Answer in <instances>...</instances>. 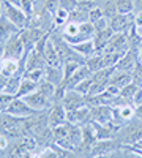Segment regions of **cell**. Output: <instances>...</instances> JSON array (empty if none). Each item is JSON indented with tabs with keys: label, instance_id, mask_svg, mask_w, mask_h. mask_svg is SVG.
<instances>
[{
	"label": "cell",
	"instance_id": "6da1fadb",
	"mask_svg": "<svg viewBox=\"0 0 142 158\" xmlns=\"http://www.w3.org/2000/svg\"><path fill=\"white\" fill-rule=\"evenodd\" d=\"M3 15L16 25L19 30L25 29L29 25V16L19 8V6H14L8 2H3Z\"/></svg>",
	"mask_w": 142,
	"mask_h": 158
},
{
	"label": "cell",
	"instance_id": "7a4b0ae2",
	"mask_svg": "<svg viewBox=\"0 0 142 158\" xmlns=\"http://www.w3.org/2000/svg\"><path fill=\"white\" fill-rule=\"evenodd\" d=\"M62 104L65 106L67 111H76L87 106V95L77 92L76 89H68L65 92V95L62 98Z\"/></svg>",
	"mask_w": 142,
	"mask_h": 158
},
{
	"label": "cell",
	"instance_id": "3957f363",
	"mask_svg": "<svg viewBox=\"0 0 142 158\" xmlns=\"http://www.w3.org/2000/svg\"><path fill=\"white\" fill-rule=\"evenodd\" d=\"M3 111L8 112V114H11V115H14V117H21V118H25V117H30V115L38 114V112H36L33 108H30L29 104L24 101V98H21V97H16Z\"/></svg>",
	"mask_w": 142,
	"mask_h": 158
},
{
	"label": "cell",
	"instance_id": "277c9868",
	"mask_svg": "<svg viewBox=\"0 0 142 158\" xmlns=\"http://www.w3.org/2000/svg\"><path fill=\"white\" fill-rule=\"evenodd\" d=\"M134 25V13L133 15H114L112 18H109V27L114 30V33H126L131 27Z\"/></svg>",
	"mask_w": 142,
	"mask_h": 158
},
{
	"label": "cell",
	"instance_id": "5b68a950",
	"mask_svg": "<svg viewBox=\"0 0 142 158\" xmlns=\"http://www.w3.org/2000/svg\"><path fill=\"white\" fill-rule=\"evenodd\" d=\"M114 118V106L109 104H96L90 106V120L95 123H109Z\"/></svg>",
	"mask_w": 142,
	"mask_h": 158
},
{
	"label": "cell",
	"instance_id": "8992f818",
	"mask_svg": "<svg viewBox=\"0 0 142 158\" xmlns=\"http://www.w3.org/2000/svg\"><path fill=\"white\" fill-rule=\"evenodd\" d=\"M24 101L29 104L30 108H33L36 112H43V111H47L51 106H52V100L47 98L46 95H43L40 90H35L33 94L27 95V97H22Z\"/></svg>",
	"mask_w": 142,
	"mask_h": 158
},
{
	"label": "cell",
	"instance_id": "52a82bcc",
	"mask_svg": "<svg viewBox=\"0 0 142 158\" xmlns=\"http://www.w3.org/2000/svg\"><path fill=\"white\" fill-rule=\"evenodd\" d=\"M25 54V46L19 36V32L13 35L8 41H5V57H13V59H22Z\"/></svg>",
	"mask_w": 142,
	"mask_h": 158
},
{
	"label": "cell",
	"instance_id": "ba28073f",
	"mask_svg": "<svg viewBox=\"0 0 142 158\" xmlns=\"http://www.w3.org/2000/svg\"><path fill=\"white\" fill-rule=\"evenodd\" d=\"M67 122V109L62 103H52V106L49 108L47 114V125L51 128H55L59 125H63Z\"/></svg>",
	"mask_w": 142,
	"mask_h": 158
},
{
	"label": "cell",
	"instance_id": "9c48e42d",
	"mask_svg": "<svg viewBox=\"0 0 142 158\" xmlns=\"http://www.w3.org/2000/svg\"><path fill=\"white\" fill-rule=\"evenodd\" d=\"M120 144L114 139H98L93 146H92V150H90V155L93 156H103V155H109L112 153L114 150H119Z\"/></svg>",
	"mask_w": 142,
	"mask_h": 158
},
{
	"label": "cell",
	"instance_id": "30bf717a",
	"mask_svg": "<svg viewBox=\"0 0 142 158\" xmlns=\"http://www.w3.org/2000/svg\"><path fill=\"white\" fill-rule=\"evenodd\" d=\"M130 49L128 46V40H126V33L120 32V33H114L112 38L109 40V43L106 44V48L103 49V52H119V54H125Z\"/></svg>",
	"mask_w": 142,
	"mask_h": 158
},
{
	"label": "cell",
	"instance_id": "8fae6325",
	"mask_svg": "<svg viewBox=\"0 0 142 158\" xmlns=\"http://www.w3.org/2000/svg\"><path fill=\"white\" fill-rule=\"evenodd\" d=\"M139 60V51L137 49H128L125 54L120 57V60L117 62L115 68L120 70V71H126V73H131L136 67V63Z\"/></svg>",
	"mask_w": 142,
	"mask_h": 158
},
{
	"label": "cell",
	"instance_id": "7c38bea8",
	"mask_svg": "<svg viewBox=\"0 0 142 158\" xmlns=\"http://www.w3.org/2000/svg\"><path fill=\"white\" fill-rule=\"evenodd\" d=\"M25 71L24 60L22 59H13V57H5L2 60V73L5 76H14V74H22Z\"/></svg>",
	"mask_w": 142,
	"mask_h": 158
},
{
	"label": "cell",
	"instance_id": "4fadbf2b",
	"mask_svg": "<svg viewBox=\"0 0 142 158\" xmlns=\"http://www.w3.org/2000/svg\"><path fill=\"white\" fill-rule=\"evenodd\" d=\"M92 74H93V73H92V70H90L85 63H82L81 67L77 68V70H76V71H74V73H73V74H71V76L67 79V81L63 82V84H65L67 90H68V89H74V87H76L77 84H79V82H82L84 79L90 77Z\"/></svg>",
	"mask_w": 142,
	"mask_h": 158
},
{
	"label": "cell",
	"instance_id": "5bb4252c",
	"mask_svg": "<svg viewBox=\"0 0 142 158\" xmlns=\"http://www.w3.org/2000/svg\"><path fill=\"white\" fill-rule=\"evenodd\" d=\"M18 32H21L14 24H13L5 15L0 16V41H8V40L13 36V35H16Z\"/></svg>",
	"mask_w": 142,
	"mask_h": 158
},
{
	"label": "cell",
	"instance_id": "9a60e30c",
	"mask_svg": "<svg viewBox=\"0 0 142 158\" xmlns=\"http://www.w3.org/2000/svg\"><path fill=\"white\" fill-rule=\"evenodd\" d=\"M90 120V106H84L76 111H67V122L82 125Z\"/></svg>",
	"mask_w": 142,
	"mask_h": 158
},
{
	"label": "cell",
	"instance_id": "2e32d148",
	"mask_svg": "<svg viewBox=\"0 0 142 158\" xmlns=\"http://www.w3.org/2000/svg\"><path fill=\"white\" fill-rule=\"evenodd\" d=\"M71 48H73L74 52H77V54H79L81 57H84V59L96 54V48H95V43H93V38L87 40V41H81V43L71 44Z\"/></svg>",
	"mask_w": 142,
	"mask_h": 158
},
{
	"label": "cell",
	"instance_id": "e0dca14e",
	"mask_svg": "<svg viewBox=\"0 0 142 158\" xmlns=\"http://www.w3.org/2000/svg\"><path fill=\"white\" fill-rule=\"evenodd\" d=\"M114 35V30L111 27L104 29V30H99L95 33L93 36V43H95V48H96V52H103V49L106 48V44L109 43V40L112 38Z\"/></svg>",
	"mask_w": 142,
	"mask_h": 158
},
{
	"label": "cell",
	"instance_id": "ac0fdd59",
	"mask_svg": "<svg viewBox=\"0 0 142 158\" xmlns=\"http://www.w3.org/2000/svg\"><path fill=\"white\" fill-rule=\"evenodd\" d=\"M133 81V76H131V73H126V71H120V70H117L115 68V71H114V74H112V77H111V81H109V84H112V85H117V87H125L126 84H130Z\"/></svg>",
	"mask_w": 142,
	"mask_h": 158
},
{
	"label": "cell",
	"instance_id": "d6986e66",
	"mask_svg": "<svg viewBox=\"0 0 142 158\" xmlns=\"http://www.w3.org/2000/svg\"><path fill=\"white\" fill-rule=\"evenodd\" d=\"M35 90H38V82L33 81V79H29V77H24V76H22L18 97H21V98H22V97H27V95L33 94Z\"/></svg>",
	"mask_w": 142,
	"mask_h": 158
},
{
	"label": "cell",
	"instance_id": "ffe728a7",
	"mask_svg": "<svg viewBox=\"0 0 142 158\" xmlns=\"http://www.w3.org/2000/svg\"><path fill=\"white\" fill-rule=\"evenodd\" d=\"M46 79L55 85L63 84V67H46Z\"/></svg>",
	"mask_w": 142,
	"mask_h": 158
},
{
	"label": "cell",
	"instance_id": "44dd1931",
	"mask_svg": "<svg viewBox=\"0 0 142 158\" xmlns=\"http://www.w3.org/2000/svg\"><path fill=\"white\" fill-rule=\"evenodd\" d=\"M126 40H128V46H130V49H140L142 48V36L139 35L136 25H133V27L126 32Z\"/></svg>",
	"mask_w": 142,
	"mask_h": 158
},
{
	"label": "cell",
	"instance_id": "7402d4cb",
	"mask_svg": "<svg viewBox=\"0 0 142 158\" xmlns=\"http://www.w3.org/2000/svg\"><path fill=\"white\" fill-rule=\"evenodd\" d=\"M114 2H115L117 13H120V15H133V13H136L134 0H114Z\"/></svg>",
	"mask_w": 142,
	"mask_h": 158
},
{
	"label": "cell",
	"instance_id": "603a6c76",
	"mask_svg": "<svg viewBox=\"0 0 142 158\" xmlns=\"http://www.w3.org/2000/svg\"><path fill=\"white\" fill-rule=\"evenodd\" d=\"M38 90H40L43 95H46L47 98L54 100V95H55L57 85H55V84H52L51 81H47V79L44 77L43 81H40V82H38ZM52 103H54V101H52Z\"/></svg>",
	"mask_w": 142,
	"mask_h": 158
},
{
	"label": "cell",
	"instance_id": "cb8c5ba5",
	"mask_svg": "<svg viewBox=\"0 0 142 158\" xmlns=\"http://www.w3.org/2000/svg\"><path fill=\"white\" fill-rule=\"evenodd\" d=\"M21 81H22V74H14V76H10V77H8V82H6V87H5V92H8V94H11V95H16V97H18V92H19Z\"/></svg>",
	"mask_w": 142,
	"mask_h": 158
},
{
	"label": "cell",
	"instance_id": "d4e9b609",
	"mask_svg": "<svg viewBox=\"0 0 142 158\" xmlns=\"http://www.w3.org/2000/svg\"><path fill=\"white\" fill-rule=\"evenodd\" d=\"M139 87H140V85H137L134 81H131L130 84H126L125 87L120 89V97L133 103V98H134V95H136V92L139 90Z\"/></svg>",
	"mask_w": 142,
	"mask_h": 158
},
{
	"label": "cell",
	"instance_id": "484cf974",
	"mask_svg": "<svg viewBox=\"0 0 142 158\" xmlns=\"http://www.w3.org/2000/svg\"><path fill=\"white\" fill-rule=\"evenodd\" d=\"M81 65H82V62H79V60H65L63 62V65H62L63 67V82H65Z\"/></svg>",
	"mask_w": 142,
	"mask_h": 158
},
{
	"label": "cell",
	"instance_id": "4316f807",
	"mask_svg": "<svg viewBox=\"0 0 142 158\" xmlns=\"http://www.w3.org/2000/svg\"><path fill=\"white\" fill-rule=\"evenodd\" d=\"M22 76L24 77H29V79H33V81H36V82H40V81H43V79L46 77V70H43V68L27 70V71L22 73Z\"/></svg>",
	"mask_w": 142,
	"mask_h": 158
},
{
	"label": "cell",
	"instance_id": "83f0119b",
	"mask_svg": "<svg viewBox=\"0 0 142 158\" xmlns=\"http://www.w3.org/2000/svg\"><path fill=\"white\" fill-rule=\"evenodd\" d=\"M68 21L82 24V22L88 21V13H85V11H82V10H79V8H76L74 11L70 13V19H68Z\"/></svg>",
	"mask_w": 142,
	"mask_h": 158
},
{
	"label": "cell",
	"instance_id": "f1b7e54d",
	"mask_svg": "<svg viewBox=\"0 0 142 158\" xmlns=\"http://www.w3.org/2000/svg\"><path fill=\"white\" fill-rule=\"evenodd\" d=\"M92 84H93V74L90 77H87V79H84L82 82H79L74 89L77 92H81V94H84V95H88V90H90V87H92Z\"/></svg>",
	"mask_w": 142,
	"mask_h": 158
},
{
	"label": "cell",
	"instance_id": "f546056e",
	"mask_svg": "<svg viewBox=\"0 0 142 158\" xmlns=\"http://www.w3.org/2000/svg\"><path fill=\"white\" fill-rule=\"evenodd\" d=\"M99 3H98V0H79L77 2V8L85 11V13H90L93 8H96Z\"/></svg>",
	"mask_w": 142,
	"mask_h": 158
},
{
	"label": "cell",
	"instance_id": "4dcf8cb0",
	"mask_svg": "<svg viewBox=\"0 0 142 158\" xmlns=\"http://www.w3.org/2000/svg\"><path fill=\"white\" fill-rule=\"evenodd\" d=\"M131 76H133V81H134L137 85L142 87V62H140V60H137L134 70L131 71Z\"/></svg>",
	"mask_w": 142,
	"mask_h": 158
},
{
	"label": "cell",
	"instance_id": "1f68e13d",
	"mask_svg": "<svg viewBox=\"0 0 142 158\" xmlns=\"http://www.w3.org/2000/svg\"><path fill=\"white\" fill-rule=\"evenodd\" d=\"M77 2H79V0H59V6L71 13L77 8Z\"/></svg>",
	"mask_w": 142,
	"mask_h": 158
},
{
	"label": "cell",
	"instance_id": "d6a6232c",
	"mask_svg": "<svg viewBox=\"0 0 142 158\" xmlns=\"http://www.w3.org/2000/svg\"><path fill=\"white\" fill-rule=\"evenodd\" d=\"M14 98H16V95H11L8 92H0V108L5 109Z\"/></svg>",
	"mask_w": 142,
	"mask_h": 158
},
{
	"label": "cell",
	"instance_id": "836d02e7",
	"mask_svg": "<svg viewBox=\"0 0 142 158\" xmlns=\"http://www.w3.org/2000/svg\"><path fill=\"white\" fill-rule=\"evenodd\" d=\"M103 16H104V11H103V8L98 5L96 8H93L92 11L88 13V21H90V22H95V21L101 19Z\"/></svg>",
	"mask_w": 142,
	"mask_h": 158
},
{
	"label": "cell",
	"instance_id": "e575fe53",
	"mask_svg": "<svg viewBox=\"0 0 142 158\" xmlns=\"http://www.w3.org/2000/svg\"><path fill=\"white\" fill-rule=\"evenodd\" d=\"M93 25H95V30H96V32H99V30H104V29H108V27H109V18L103 16L101 19L95 21V22H93Z\"/></svg>",
	"mask_w": 142,
	"mask_h": 158
},
{
	"label": "cell",
	"instance_id": "d590c367",
	"mask_svg": "<svg viewBox=\"0 0 142 158\" xmlns=\"http://www.w3.org/2000/svg\"><path fill=\"white\" fill-rule=\"evenodd\" d=\"M140 103H142V87H139V90L136 92V95L133 98V104H134V106H137V104H140Z\"/></svg>",
	"mask_w": 142,
	"mask_h": 158
},
{
	"label": "cell",
	"instance_id": "8d00e7d4",
	"mask_svg": "<svg viewBox=\"0 0 142 158\" xmlns=\"http://www.w3.org/2000/svg\"><path fill=\"white\" fill-rule=\"evenodd\" d=\"M6 82H8V76H5L3 73H0V92H5Z\"/></svg>",
	"mask_w": 142,
	"mask_h": 158
},
{
	"label": "cell",
	"instance_id": "74e56055",
	"mask_svg": "<svg viewBox=\"0 0 142 158\" xmlns=\"http://www.w3.org/2000/svg\"><path fill=\"white\" fill-rule=\"evenodd\" d=\"M134 25L136 27H140L142 25V11H136L134 13Z\"/></svg>",
	"mask_w": 142,
	"mask_h": 158
},
{
	"label": "cell",
	"instance_id": "f35d334b",
	"mask_svg": "<svg viewBox=\"0 0 142 158\" xmlns=\"http://www.w3.org/2000/svg\"><path fill=\"white\" fill-rule=\"evenodd\" d=\"M134 109H136V118L142 120V103L137 104V106H134Z\"/></svg>",
	"mask_w": 142,
	"mask_h": 158
},
{
	"label": "cell",
	"instance_id": "ab89813d",
	"mask_svg": "<svg viewBox=\"0 0 142 158\" xmlns=\"http://www.w3.org/2000/svg\"><path fill=\"white\" fill-rule=\"evenodd\" d=\"M5 2H8V3H11V5H14V6H22V2L24 0H5Z\"/></svg>",
	"mask_w": 142,
	"mask_h": 158
},
{
	"label": "cell",
	"instance_id": "60d3db41",
	"mask_svg": "<svg viewBox=\"0 0 142 158\" xmlns=\"http://www.w3.org/2000/svg\"><path fill=\"white\" fill-rule=\"evenodd\" d=\"M5 59V43L0 41V60Z\"/></svg>",
	"mask_w": 142,
	"mask_h": 158
},
{
	"label": "cell",
	"instance_id": "b9f144b4",
	"mask_svg": "<svg viewBox=\"0 0 142 158\" xmlns=\"http://www.w3.org/2000/svg\"><path fill=\"white\" fill-rule=\"evenodd\" d=\"M133 146H134V147H136L137 150H140V152H142V138H140L139 141H136V142L133 144Z\"/></svg>",
	"mask_w": 142,
	"mask_h": 158
},
{
	"label": "cell",
	"instance_id": "7bdbcfd3",
	"mask_svg": "<svg viewBox=\"0 0 142 158\" xmlns=\"http://www.w3.org/2000/svg\"><path fill=\"white\" fill-rule=\"evenodd\" d=\"M2 15H3V3L0 2V16H2Z\"/></svg>",
	"mask_w": 142,
	"mask_h": 158
},
{
	"label": "cell",
	"instance_id": "ee69618b",
	"mask_svg": "<svg viewBox=\"0 0 142 158\" xmlns=\"http://www.w3.org/2000/svg\"><path fill=\"white\" fill-rule=\"evenodd\" d=\"M139 60H140V62H142V48H140V49H139Z\"/></svg>",
	"mask_w": 142,
	"mask_h": 158
},
{
	"label": "cell",
	"instance_id": "f6af8a7d",
	"mask_svg": "<svg viewBox=\"0 0 142 158\" xmlns=\"http://www.w3.org/2000/svg\"><path fill=\"white\" fill-rule=\"evenodd\" d=\"M136 29H137V32H139V35L142 36V25H140V27H136Z\"/></svg>",
	"mask_w": 142,
	"mask_h": 158
},
{
	"label": "cell",
	"instance_id": "bcb514c9",
	"mask_svg": "<svg viewBox=\"0 0 142 158\" xmlns=\"http://www.w3.org/2000/svg\"><path fill=\"white\" fill-rule=\"evenodd\" d=\"M0 73H2V60H0Z\"/></svg>",
	"mask_w": 142,
	"mask_h": 158
},
{
	"label": "cell",
	"instance_id": "7dc6e473",
	"mask_svg": "<svg viewBox=\"0 0 142 158\" xmlns=\"http://www.w3.org/2000/svg\"><path fill=\"white\" fill-rule=\"evenodd\" d=\"M2 153H3V150H2V149H0V155H2Z\"/></svg>",
	"mask_w": 142,
	"mask_h": 158
},
{
	"label": "cell",
	"instance_id": "c3c4849f",
	"mask_svg": "<svg viewBox=\"0 0 142 158\" xmlns=\"http://www.w3.org/2000/svg\"><path fill=\"white\" fill-rule=\"evenodd\" d=\"M2 112H3V109H2V108H0V114H2Z\"/></svg>",
	"mask_w": 142,
	"mask_h": 158
},
{
	"label": "cell",
	"instance_id": "681fc988",
	"mask_svg": "<svg viewBox=\"0 0 142 158\" xmlns=\"http://www.w3.org/2000/svg\"><path fill=\"white\" fill-rule=\"evenodd\" d=\"M0 2H2V3H3V2H5V0H0Z\"/></svg>",
	"mask_w": 142,
	"mask_h": 158
}]
</instances>
